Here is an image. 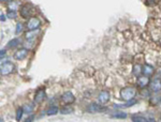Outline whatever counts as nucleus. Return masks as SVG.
<instances>
[{"label": "nucleus", "mask_w": 161, "mask_h": 122, "mask_svg": "<svg viewBox=\"0 0 161 122\" xmlns=\"http://www.w3.org/2000/svg\"><path fill=\"white\" fill-rule=\"evenodd\" d=\"M136 94V90L133 87H126L120 90V98L124 101H127V102L133 100Z\"/></svg>", "instance_id": "obj_1"}, {"label": "nucleus", "mask_w": 161, "mask_h": 122, "mask_svg": "<svg viewBox=\"0 0 161 122\" xmlns=\"http://www.w3.org/2000/svg\"><path fill=\"white\" fill-rule=\"evenodd\" d=\"M0 71H1V75L11 74L12 72L14 71V64H13L12 62H10V61L4 62V63L1 64V69H0Z\"/></svg>", "instance_id": "obj_2"}, {"label": "nucleus", "mask_w": 161, "mask_h": 122, "mask_svg": "<svg viewBox=\"0 0 161 122\" xmlns=\"http://www.w3.org/2000/svg\"><path fill=\"white\" fill-rule=\"evenodd\" d=\"M40 24H41V22L39 19H37V17H31L27 22V29L29 31L37 30L38 28L40 27Z\"/></svg>", "instance_id": "obj_3"}, {"label": "nucleus", "mask_w": 161, "mask_h": 122, "mask_svg": "<svg viewBox=\"0 0 161 122\" xmlns=\"http://www.w3.org/2000/svg\"><path fill=\"white\" fill-rule=\"evenodd\" d=\"M74 101H75V98H74L73 93L70 91L64 92V94L61 95V102L64 104H66V105H70V104H72Z\"/></svg>", "instance_id": "obj_4"}, {"label": "nucleus", "mask_w": 161, "mask_h": 122, "mask_svg": "<svg viewBox=\"0 0 161 122\" xmlns=\"http://www.w3.org/2000/svg\"><path fill=\"white\" fill-rule=\"evenodd\" d=\"M110 98H111L110 92L106 91V90H103V91H101L99 93V95H98V101H99V103L101 104H105L110 101Z\"/></svg>", "instance_id": "obj_5"}, {"label": "nucleus", "mask_w": 161, "mask_h": 122, "mask_svg": "<svg viewBox=\"0 0 161 122\" xmlns=\"http://www.w3.org/2000/svg\"><path fill=\"white\" fill-rule=\"evenodd\" d=\"M150 90L153 92H159L161 90V79L160 78H155L150 82Z\"/></svg>", "instance_id": "obj_6"}, {"label": "nucleus", "mask_w": 161, "mask_h": 122, "mask_svg": "<svg viewBox=\"0 0 161 122\" xmlns=\"http://www.w3.org/2000/svg\"><path fill=\"white\" fill-rule=\"evenodd\" d=\"M46 98V93H45V90L43 89H40L36 92V95H35V102L38 103V104H41L45 100Z\"/></svg>", "instance_id": "obj_7"}, {"label": "nucleus", "mask_w": 161, "mask_h": 122, "mask_svg": "<svg viewBox=\"0 0 161 122\" xmlns=\"http://www.w3.org/2000/svg\"><path fill=\"white\" fill-rule=\"evenodd\" d=\"M28 55V50L26 48H20L19 50L16 51V53L14 54V58L16 59V60H24V59L27 57Z\"/></svg>", "instance_id": "obj_8"}, {"label": "nucleus", "mask_w": 161, "mask_h": 122, "mask_svg": "<svg viewBox=\"0 0 161 122\" xmlns=\"http://www.w3.org/2000/svg\"><path fill=\"white\" fill-rule=\"evenodd\" d=\"M155 70L154 67L152 66H149V64H143V75L144 76H152L153 74H154Z\"/></svg>", "instance_id": "obj_9"}, {"label": "nucleus", "mask_w": 161, "mask_h": 122, "mask_svg": "<svg viewBox=\"0 0 161 122\" xmlns=\"http://www.w3.org/2000/svg\"><path fill=\"white\" fill-rule=\"evenodd\" d=\"M102 106H100L99 104L97 103H92L89 106H88V111H90V113H99V111H103Z\"/></svg>", "instance_id": "obj_10"}, {"label": "nucleus", "mask_w": 161, "mask_h": 122, "mask_svg": "<svg viewBox=\"0 0 161 122\" xmlns=\"http://www.w3.org/2000/svg\"><path fill=\"white\" fill-rule=\"evenodd\" d=\"M137 101L136 100H131V101H128V102L124 103V104H115L114 105V107L115 108H126V107H131V106H133L134 104H136Z\"/></svg>", "instance_id": "obj_11"}, {"label": "nucleus", "mask_w": 161, "mask_h": 122, "mask_svg": "<svg viewBox=\"0 0 161 122\" xmlns=\"http://www.w3.org/2000/svg\"><path fill=\"white\" fill-rule=\"evenodd\" d=\"M148 82H149V78L147 76H140V77H137V85L140 86L141 88H144V87H146L147 85H148Z\"/></svg>", "instance_id": "obj_12"}, {"label": "nucleus", "mask_w": 161, "mask_h": 122, "mask_svg": "<svg viewBox=\"0 0 161 122\" xmlns=\"http://www.w3.org/2000/svg\"><path fill=\"white\" fill-rule=\"evenodd\" d=\"M30 14V6L29 4H26V6L22 7V9H20V15H22L24 19H27L28 16H29Z\"/></svg>", "instance_id": "obj_13"}, {"label": "nucleus", "mask_w": 161, "mask_h": 122, "mask_svg": "<svg viewBox=\"0 0 161 122\" xmlns=\"http://www.w3.org/2000/svg\"><path fill=\"white\" fill-rule=\"evenodd\" d=\"M19 40L17 38H14V39H12L11 41H9L7 44V46H8V48H13V47H16V46H19Z\"/></svg>", "instance_id": "obj_14"}, {"label": "nucleus", "mask_w": 161, "mask_h": 122, "mask_svg": "<svg viewBox=\"0 0 161 122\" xmlns=\"http://www.w3.org/2000/svg\"><path fill=\"white\" fill-rule=\"evenodd\" d=\"M143 73V66H140V64H136L133 66V74L136 76L140 77V75Z\"/></svg>", "instance_id": "obj_15"}, {"label": "nucleus", "mask_w": 161, "mask_h": 122, "mask_svg": "<svg viewBox=\"0 0 161 122\" xmlns=\"http://www.w3.org/2000/svg\"><path fill=\"white\" fill-rule=\"evenodd\" d=\"M58 111H60V110L58 109L57 106H51V107L46 110V114H47V116H54V115H57Z\"/></svg>", "instance_id": "obj_16"}, {"label": "nucleus", "mask_w": 161, "mask_h": 122, "mask_svg": "<svg viewBox=\"0 0 161 122\" xmlns=\"http://www.w3.org/2000/svg\"><path fill=\"white\" fill-rule=\"evenodd\" d=\"M112 118H116V119H125L127 118V114L124 113V111H116L115 114L111 116Z\"/></svg>", "instance_id": "obj_17"}, {"label": "nucleus", "mask_w": 161, "mask_h": 122, "mask_svg": "<svg viewBox=\"0 0 161 122\" xmlns=\"http://www.w3.org/2000/svg\"><path fill=\"white\" fill-rule=\"evenodd\" d=\"M132 121L133 122H148L145 117H142V116H139V115H136V116H132Z\"/></svg>", "instance_id": "obj_18"}, {"label": "nucleus", "mask_w": 161, "mask_h": 122, "mask_svg": "<svg viewBox=\"0 0 161 122\" xmlns=\"http://www.w3.org/2000/svg\"><path fill=\"white\" fill-rule=\"evenodd\" d=\"M72 111H73V108L71 106H64V108L60 109V114H62V115H68V114H71Z\"/></svg>", "instance_id": "obj_19"}, {"label": "nucleus", "mask_w": 161, "mask_h": 122, "mask_svg": "<svg viewBox=\"0 0 161 122\" xmlns=\"http://www.w3.org/2000/svg\"><path fill=\"white\" fill-rule=\"evenodd\" d=\"M23 114H24V109H23L22 107L17 108V110H16V120H17V121H19L20 119H22Z\"/></svg>", "instance_id": "obj_20"}, {"label": "nucleus", "mask_w": 161, "mask_h": 122, "mask_svg": "<svg viewBox=\"0 0 161 122\" xmlns=\"http://www.w3.org/2000/svg\"><path fill=\"white\" fill-rule=\"evenodd\" d=\"M23 109H24V113L30 114V113H32V110H33V106L32 105H25L24 107H23Z\"/></svg>", "instance_id": "obj_21"}, {"label": "nucleus", "mask_w": 161, "mask_h": 122, "mask_svg": "<svg viewBox=\"0 0 161 122\" xmlns=\"http://www.w3.org/2000/svg\"><path fill=\"white\" fill-rule=\"evenodd\" d=\"M22 31H23V24H22V23H17L15 32H16V34H19V33H20Z\"/></svg>", "instance_id": "obj_22"}, {"label": "nucleus", "mask_w": 161, "mask_h": 122, "mask_svg": "<svg viewBox=\"0 0 161 122\" xmlns=\"http://www.w3.org/2000/svg\"><path fill=\"white\" fill-rule=\"evenodd\" d=\"M8 17H10V19H15V17H16V12L9 11L8 12Z\"/></svg>", "instance_id": "obj_23"}, {"label": "nucleus", "mask_w": 161, "mask_h": 122, "mask_svg": "<svg viewBox=\"0 0 161 122\" xmlns=\"http://www.w3.org/2000/svg\"><path fill=\"white\" fill-rule=\"evenodd\" d=\"M9 9H13V11H15V9H16V3H15V2H11V3L9 4Z\"/></svg>", "instance_id": "obj_24"}, {"label": "nucleus", "mask_w": 161, "mask_h": 122, "mask_svg": "<svg viewBox=\"0 0 161 122\" xmlns=\"http://www.w3.org/2000/svg\"><path fill=\"white\" fill-rule=\"evenodd\" d=\"M33 118H35V116L32 115V114H31V115L28 117L27 119H26V120L24 121V122H32V120H33Z\"/></svg>", "instance_id": "obj_25"}, {"label": "nucleus", "mask_w": 161, "mask_h": 122, "mask_svg": "<svg viewBox=\"0 0 161 122\" xmlns=\"http://www.w3.org/2000/svg\"><path fill=\"white\" fill-rule=\"evenodd\" d=\"M4 55H6V50H4V49H1V51H0V57H1V58H3Z\"/></svg>", "instance_id": "obj_26"}, {"label": "nucleus", "mask_w": 161, "mask_h": 122, "mask_svg": "<svg viewBox=\"0 0 161 122\" xmlns=\"http://www.w3.org/2000/svg\"><path fill=\"white\" fill-rule=\"evenodd\" d=\"M6 19H7V17L4 16L3 14H1V15H0V19H1V22H4V20H6Z\"/></svg>", "instance_id": "obj_27"}, {"label": "nucleus", "mask_w": 161, "mask_h": 122, "mask_svg": "<svg viewBox=\"0 0 161 122\" xmlns=\"http://www.w3.org/2000/svg\"><path fill=\"white\" fill-rule=\"evenodd\" d=\"M148 122H156V121L154 120V119L152 118V119H149V120H148Z\"/></svg>", "instance_id": "obj_28"}, {"label": "nucleus", "mask_w": 161, "mask_h": 122, "mask_svg": "<svg viewBox=\"0 0 161 122\" xmlns=\"http://www.w3.org/2000/svg\"><path fill=\"white\" fill-rule=\"evenodd\" d=\"M0 122H3V119H2V118L0 119Z\"/></svg>", "instance_id": "obj_29"}]
</instances>
